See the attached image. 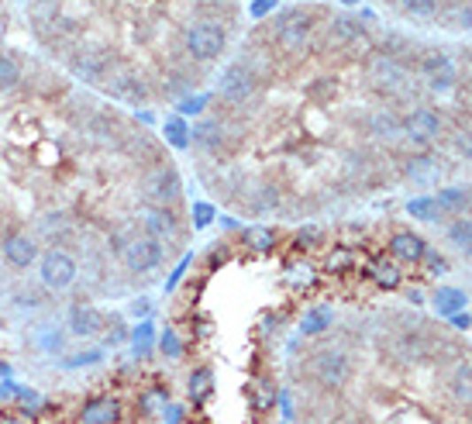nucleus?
<instances>
[{
	"label": "nucleus",
	"instance_id": "nucleus-44",
	"mask_svg": "<svg viewBox=\"0 0 472 424\" xmlns=\"http://www.w3.org/2000/svg\"><path fill=\"white\" fill-rule=\"evenodd\" d=\"M90 362H100V349H90L87 356H76V359H66V366H90Z\"/></svg>",
	"mask_w": 472,
	"mask_h": 424
},
{
	"label": "nucleus",
	"instance_id": "nucleus-29",
	"mask_svg": "<svg viewBox=\"0 0 472 424\" xmlns=\"http://www.w3.org/2000/svg\"><path fill=\"white\" fill-rule=\"evenodd\" d=\"M369 131H373V135H386V138H390V135L404 131V121H400L393 111H376V114L369 118Z\"/></svg>",
	"mask_w": 472,
	"mask_h": 424
},
{
	"label": "nucleus",
	"instance_id": "nucleus-33",
	"mask_svg": "<svg viewBox=\"0 0 472 424\" xmlns=\"http://www.w3.org/2000/svg\"><path fill=\"white\" fill-rule=\"evenodd\" d=\"M424 338L421 335H407V338H400V345H397V352H404V359H421L424 356Z\"/></svg>",
	"mask_w": 472,
	"mask_h": 424
},
{
	"label": "nucleus",
	"instance_id": "nucleus-3",
	"mask_svg": "<svg viewBox=\"0 0 472 424\" xmlns=\"http://www.w3.org/2000/svg\"><path fill=\"white\" fill-rule=\"evenodd\" d=\"M307 373L317 387L324 390H342L348 380H352V359H348L342 349H321L307 362Z\"/></svg>",
	"mask_w": 472,
	"mask_h": 424
},
{
	"label": "nucleus",
	"instance_id": "nucleus-1",
	"mask_svg": "<svg viewBox=\"0 0 472 424\" xmlns=\"http://www.w3.org/2000/svg\"><path fill=\"white\" fill-rule=\"evenodd\" d=\"M314 28H317V14L311 7H290V11H283L273 21V38H276V45L286 49V52H300V49L311 45Z\"/></svg>",
	"mask_w": 472,
	"mask_h": 424
},
{
	"label": "nucleus",
	"instance_id": "nucleus-40",
	"mask_svg": "<svg viewBox=\"0 0 472 424\" xmlns=\"http://www.w3.org/2000/svg\"><path fill=\"white\" fill-rule=\"evenodd\" d=\"M204 104H207L204 94H200V97H187L183 104H180V111H183V114H200V111H204Z\"/></svg>",
	"mask_w": 472,
	"mask_h": 424
},
{
	"label": "nucleus",
	"instance_id": "nucleus-7",
	"mask_svg": "<svg viewBox=\"0 0 472 424\" xmlns=\"http://www.w3.org/2000/svg\"><path fill=\"white\" fill-rule=\"evenodd\" d=\"M255 94H259V76H255L252 66L235 63L221 73V80H218V97L221 100L235 104V107H245Z\"/></svg>",
	"mask_w": 472,
	"mask_h": 424
},
{
	"label": "nucleus",
	"instance_id": "nucleus-26",
	"mask_svg": "<svg viewBox=\"0 0 472 424\" xmlns=\"http://www.w3.org/2000/svg\"><path fill=\"white\" fill-rule=\"evenodd\" d=\"M407 214L417 221H438V214H445V211L435 197H414V200H407Z\"/></svg>",
	"mask_w": 472,
	"mask_h": 424
},
{
	"label": "nucleus",
	"instance_id": "nucleus-37",
	"mask_svg": "<svg viewBox=\"0 0 472 424\" xmlns=\"http://www.w3.org/2000/svg\"><path fill=\"white\" fill-rule=\"evenodd\" d=\"M59 156H63V152H59L52 142H42V145L35 149V159H38L42 166H56L59 163Z\"/></svg>",
	"mask_w": 472,
	"mask_h": 424
},
{
	"label": "nucleus",
	"instance_id": "nucleus-14",
	"mask_svg": "<svg viewBox=\"0 0 472 424\" xmlns=\"http://www.w3.org/2000/svg\"><path fill=\"white\" fill-rule=\"evenodd\" d=\"M107 325V318L97 311L94 304H76L73 311H69V331L76 335V338H94L100 335Z\"/></svg>",
	"mask_w": 472,
	"mask_h": 424
},
{
	"label": "nucleus",
	"instance_id": "nucleus-42",
	"mask_svg": "<svg viewBox=\"0 0 472 424\" xmlns=\"http://www.w3.org/2000/svg\"><path fill=\"white\" fill-rule=\"evenodd\" d=\"M455 18H459L455 25H459L462 32H472V7H459V11H455Z\"/></svg>",
	"mask_w": 472,
	"mask_h": 424
},
{
	"label": "nucleus",
	"instance_id": "nucleus-17",
	"mask_svg": "<svg viewBox=\"0 0 472 424\" xmlns=\"http://www.w3.org/2000/svg\"><path fill=\"white\" fill-rule=\"evenodd\" d=\"M118 418H121V404L114 397H94L80 411V424H114Z\"/></svg>",
	"mask_w": 472,
	"mask_h": 424
},
{
	"label": "nucleus",
	"instance_id": "nucleus-38",
	"mask_svg": "<svg viewBox=\"0 0 472 424\" xmlns=\"http://www.w3.org/2000/svg\"><path fill=\"white\" fill-rule=\"evenodd\" d=\"M424 266H428V273H435V276H441V273H448V259L441 256V252H435V249H428L424 252Z\"/></svg>",
	"mask_w": 472,
	"mask_h": 424
},
{
	"label": "nucleus",
	"instance_id": "nucleus-18",
	"mask_svg": "<svg viewBox=\"0 0 472 424\" xmlns=\"http://www.w3.org/2000/svg\"><path fill=\"white\" fill-rule=\"evenodd\" d=\"M431 304H435V311H438L441 318H452V314L466 311V294L459 287H441V290L431 294Z\"/></svg>",
	"mask_w": 472,
	"mask_h": 424
},
{
	"label": "nucleus",
	"instance_id": "nucleus-6",
	"mask_svg": "<svg viewBox=\"0 0 472 424\" xmlns=\"http://www.w3.org/2000/svg\"><path fill=\"white\" fill-rule=\"evenodd\" d=\"M142 197L145 204H159V207H173L180 197H183V183H180V173L173 166H152L145 176H142Z\"/></svg>",
	"mask_w": 472,
	"mask_h": 424
},
{
	"label": "nucleus",
	"instance_id": "nucleus-41",
	"mask_svg": "<svg viewBox=\"0 0 472 424\" xmlns=\"http://www.w3.org/2000/svg\"><path fill=\"white\" fill-rule=\"evenodd\" d=\"M269 11H276V0H255V4H252V18H255V21H262Z\"/></svg>",
	"mask_w": 472,
	"mask_h": 424
},
{
	"label": "nucleus",
	"instance_id": "nucleus-8",
	"mask_svg": "<svg viewBox=\"0 0 472 424\" xmlns=\"http://www.w3.org/2000/svg\"><path fill=\"white\" fill-rule=\"evenodd\" d=\"M76 259L63 252V249H49V252H42L38 256V276H42V283L49 287V290H66V287H73L76 283Z\"/></svg>",
	"mask_w": 472,
	"mask_h": 424
},
{
	"label": "nucleus",
	"instance_id": "nucleus-24",
	"mask_svg": "<svg viewBox=\"0 0 472 424\" xmlns=\"http://www.w3.org/2000/svg\"><path fill=\"white\" fill-rule=\"evenodd\" d=\"M331 321H335V311L321 304V307H311V311L304 314L300 331H304V335H321V331H328V328H331Z\"/></svg>",
	"mask_w": 472,
	"mask_h": 424
},
{
	"label": "nucleus",
	"instance_id": "nucleus-34",
	"mask_svg": "<svg viewBox=\"0 0 472 424\" xmlns=\"http://www.w3.org/2000/svg\"><path fill=\"white\" fill-rule=\"evenodd\" d=\"M245 235H249V242H252L255 252H269V249L276 245V235H273L269 228H249Z\"/></svg>",
	"mask_w": 472,
	"mask_h": 424
},
{
	"label": "nucleus",
	"instance_id": "nucleus-45",
	"mask_svg": "<svg viewBox=\"0 0 472 424\" xmlns=\"http://www.w3.org/2000/svg\"><path fill=\"white\" fill-rule=\"evenodd\" d=\"M348 262H352L348 252H335V256L328 259V269H331V273H342V266H348Z\"/></svg>",
	"mask_w": 472,
	"mask_h": 424
},
{
	"label": "nucleus",
	"instance_id": "nucleus-43",
	"mask_svg": "<svg viewBox=\"0 0 472 424\" xmlns=\"http://www.w3.org/2000/svg\"><path fill=\"white\" fill-rule=\"evenodd\" d=\"M448 321H452V328H459V331H469V328H472V314L459 311V314H452Z\"/></svg>",
	"mask_w": 472,
	"mask_h": 424
},
{
	"label": "nucleus",
	"instance_id": "nucleus-35",
	"mask_svg": "<svg viewBox=\"0 0 472 424\" xmlns=\"http://www.w3.org/2000/svg\"><path fill=\"white\" fill-rule=\"evenodd\" d=\"M193 4H197L204 14H221V11H224V14H235V11H238V0H193Z\"/></svg>",
	"mask_w": 472,
	"mask_h": 424
},
{
	"label": "nucleus",
	"instance_id": "nucleus-13",
	"mask_svg": "<svg viewBox=\"0 0 472 424\" xmlns=\"http://www.w3.org/2000/svg\"><path fill=\"white\" fill-rule=\"evenodd\" d=\"M404 131H407L414 142H431L441 135V114L431 107H414L407 118H404Z\"/></svg>",
	"mask_w": 472,
	"mask_h": 424
},
{
	"label": "nucleus",
	"instance_id": "nucleus-22",
	"mask_svg": "<svg viewBox=\"0 0 472 424\" xmlns=\"http://www.w3.org/2000/svg\"><path fill=\"white\" fill-rule=\"evenodd\" d=\"M190 397H193V404H204L211 393H214V373L207 369V366H200V369H193L190 373V383H187Z\"/></svg>",
	"mask_w": 472,
	"mask_h": 424
},
{
	"label": "nucleus",
	"instance_id": "nucleus-4",
	"mask_svg": "<svg viewBox=\"0 0 472 424\" xmlns=\"http://www.w3.org/2000/svg\"><path fill=\"white\" fill-rule=\"evenodd\" d=\"M183 49H187L190 59H197V63H214V59H221V52L228 49V32L221 25H214V21H197L183 35Z\"/></svg>",
	"mask_w": 472,
	"mask_h": 424
},
{
	"label": "nucleus",
	"instance_id": "nucleus-25",
	"mask_svg": "<svg viewBox=\"0 0 472 424\" xmlns=\"http://www.w3.org/2000/svg\"><path fill=\"white\" fill-rule=\"evenodd\" d=\"M21 63L11 56V52H0V94H11L18 83H21Z\"/></svg>",
	"mask_w": 472,
	"mask_h": 424
},
{
	"label": "nucleus",
	"instance_id": "nucleus-27",
	"mask_svg": "<svg viewBox=\"0 0 472 424\" xmlns=\"http://www.w3.org/2000/svg\"><path fill=\"white\" fill-rule=\"evenodd\" d=\"M400 14H407L414 21H431L438 18V0H400Z\"/></svg>",
	"mask_w": 472,
	"mask_h": 424
},
{
	"label": "nucleus",
	"instance_id": "nucleus-30",
	"mask_svg": "<svg viewBox=\"0 0 472 424\" xmlns=\"http://www.w3.org/2000/svg\"><path fill=\"white\" fill-rule=\"evenodd\" d=\"M131 342H135V356H149L152 352V342H156V328L149 325V321H142V325L135 328Z\"/></svg>",
	"mask_w": 472,
	"mask_h": 424
},
{
	"label": "nucleus",
	"instance_id": "nucleus-16",
	"mask_svg": "<svg viewBox=\"0 0 472 424\" xmlns=\"http://www.w3.org/2000/svg\"><path fill=\"white\" fill-rule=\"evenodd\" d=\"M362 35H366V21H359V18H352V14H338V18H331V25H328V42L338 45V49L355 45Z\"/></svg>",
	"mask_w": 472,
	"mask_h": 424
},
{
	"label": "nucleus",
	"instance_id": "nucleus-32",
	"mask_svg": "<svg viewBox=\"0 0 472 424\" xmlns=\"http://www.w3.org/2000/svg\"><path fill=\"white\" fill-rule=\"evenodd\" d=\"M159 345H162V356H169V359H180V356H183V342H180V335H176L173 328L162 331Z\"/></svg>",
	"mask_w": 472,
	"mask_h": 424
},
{
	"label": "nucleus",
	"instance_id": "nucleus-10",
	"mask_svg": "<svg viewBox=\"0 0 472 424\" xmlns=\"http://www.w3.org/2000/svg\"><path fill=\"white\" fill-rule=\"evenodd\" d=\"M107 94L114 100H125V104H145L149 100V83L142 73L135 69H114V76L104 83Z\"/></svg>",
	"mask_w": 472,
	"mask_h": 424
},
{
	"label": "nucleus",
	"instance_id": "nucleus-31",
	"mask_svg": "<svg viewBox=\"0 0 472 424\" xmlns=\"http://www.w3.org/2000/svg\"><path fill=\"white\" fill-rule=\"evenodd\" d=\"M162 131H166V142H169L173 149H187V145H190L187 125H183L180 118H169V121L162 125Z\"/></svg>",
	"mask_w": 472,
	"mask_h": 424
},
{
	"label": "nucleus",
	"instance_id": "nucleus-19",
	"mask_svg": "<svg viewBox=\"0 0 472 424\" xmlns=\"http://www.w3.org/2000/svg\"><path fill=\"white\" fill-rule=\"evenodd\" d=\"M445 238L452 249H459L462 256L472 259V218H455L448 228H445Z\"/></svg>",
	"mask_w": 472,
	"mask_h": 424
},
{
	"label": "nucleus",
	"instance_id": "nucleus-12",
	"mask_svg": "<svg viewBox=\"0 0 472 424\" xmlns=\"http://www.w3.org/2000/svg\"><path fill=\"white\" fill-rule=\"evenodd\" d=\"M369 76H373V87H376L379 94H397L407 83V69L397 63L393 56H376L373 66H369Z\"/></svg>",
	"mask_w": 472,
	"mask_h": 424
},
{
	"label": "nucleus",
	"instance_id": "nucleus-5",
	"mask_svg": "<svg viewBox=\"0 0 472 424\" xmlns=\"http://www.w3.org/2000/svg\"><path fill=\"white\" fill-rule=\"evenodd\" d=\"M121 262L128 266V273H135V276H145V273H152L162 266V256H166V249H162V242H156L152 235H145V231H135L131 238L125 242V249L118 252Z\"/></svg>",
	"mask_w": 472,
	"mask_h": 424
},
{
	"label": "nucleus",
	"instance_id": "nucleus-28",
	"mask_svg": "<svg viewBox=\"0 0 472 424\" xmlns=\"http://www.w3.org/2000/svg\"><path fill=\"white\" fill-rule=\"evenodd\" d=\"M448 69H455V66L448 59V52H441V49H428L421 56V73L424 76H438V73H448Z\"/></svg>",
	"mask_w": 472,
	"mask_h": 424
},
{
	"label": "nucleus",
	"instance_id": "nucleus-9",
	"mask_svg": "<svg viewBox=\"0 0 472 424\" xmlns=\"http://www.w3.org/2000/svg\"><path fill=\"white\" fill-rule=\"evenodd\" d=\"M138 221H142V231L152 235L156 242H176L180 238V218L173 214V207H159V204H145L138 211Z\"/></svg>",
	"mask_w": 472,
	"mask_h": 424
},
{
	"label": "nucleus",
	"instance_id": "nucleus-46",
	"mask_svg": "<svg viewBox=\"0 0 472 424\" xmlns=\"http://www.w3.org/2000/svg\"><path fill=\"white\" fill-rule=\"evenodd\" d=\"M342 4H359V0H342Z\"/></svg>",
	"mask_w": 472,
	"mask_h": 424
},
{
	"label": "nucleus",
	"instance_id": "nucleus-23",
	"mask_svg": "<svg viewBox=\"0 0 472 424\" xmlns=\"http://www.w3.org/2000/svg\"><path fill=\"white\" fill-rule=\"evenodd\" d=\"M369 276L376 280L383 290H397L400 287V269H397V259H376Z\"/></svg>",
	"mask_w": 472,
	"mask_h": 424
},
{
	"label": "nucleus",
	"instance_id": "nucleus-21",
	"mask_svg": "<svg viewBox=\"0 0 472 424\" xmlns=\"http://www.w3.org/2000/svg\"><path fill=\"white\" fill-rule=\"evenodd\" d=\"M441 204V211H452V214H462L472 204V190L469 187H441V194L435 197Z\"/></svg>",
	"mask_w": 472,
	"mask_h": 424
},
{
	"label": "nucleus",
	"instance_id": "nucleus-11",
	"mask_svg": "<svg viewBox=\"0 0 472 424\" xmlns=\"http://www.w3.org/2000/svg\"><path fill=\"white\" fill-rule=\"evenodd\" d=\"M0 256H4V262H7L11 269H32L42 252H38V242H35L32 235L11 231V235L4 238V245H0Z\"/></svg>",
	"mask_w": 472,
	"mask_h": 424
},
{
	"label": "nucleus",
	"instance_id": "nucleus-2",
	"mask_svg": "<svg viewBox=\"0 0 472 424\" xmlns=\"http://www.w3.org/2000/svg\"><path fill=\"white\" fill-rule=\"evenodd\" d=\"M69 69L83 83H107L114 76V69H118V59H114V52L107 45H80L76 56L69 59Z\"/></svg>",
	"mask_w": 472,
	"mask_h": 424
},
{
	"label": "nucleus",
	"instance_id": "nucleus-36",
	"mask_svg": "<svg viewBox=\"0 0 472 424\" xmlns=\"http://www.w3.org/2000/svg\"><path fill=\"white\" fill-rule=\"evenodd\" d=\"M452 145H455V152H459L462 159H472V128L455 131V138H452Z\"/></svg>",
	"mask_w": 472,
	"mask_h": 424
},
{
	"label": "nucleus",
	"instance_id": "nucleus-39",
	"mask_svg": "<svg viewBox=\"0 0 472 424\" xmlns=\"http://www.w3.org/2000/svg\"><path fill=\"white\" fill-rule=\"evenodd\" d=\"M193 214H197V218H193V225H197V228H207V225H211V218H214V211H211L207 204H197V207H193Z\"/></svg>",
	"mask_w": 472,
	"mask_h": 424
},
{
	"label": "nucleus",
	"instance_id": "nucleus-15",
	"mask_svg": "<svg viewBox=\"0 0 472 424\" xmlns=\"http://www.w3.org/2000/svg\"><path fill=\"white\" fill-rule=\"evenodd\" d=\"M390 252H393V259L397 262L417 266V262L424 259V252H428V242H424L421 235H414V231H397V235L390 238Z\"/></svg>",
	"mask_w": 472,
	"mask_h": 424
},
{
	"label": "nucleus",
	"instance_id": "nucleus-20",
	"mask_svg": "<svg viewBox=\"0 0 472 424\" xmlns=\"http://www.w3.org/2000/svg\"><path fill=\"white\" fill-rule=\"evenodd\" d=\"M448 390L452 397L459 400V404H472V362H462L455 373H452V380H448Z\"/></svg>",
	"mask_w": 472,
	"mask_h": 424
}]
</instances>
